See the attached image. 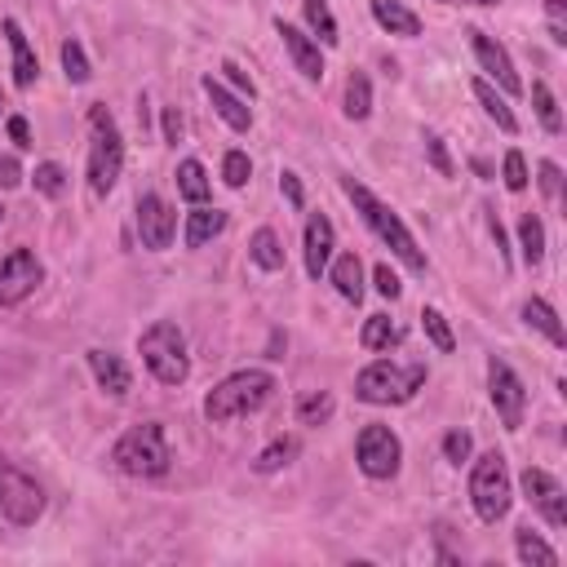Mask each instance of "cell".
<instances>
[{"mask_svg": "<svg viewBox=\"0 0 567 567\" xmlns=\"http://www.w3.org/2000/svg\"><path fill=\"white\" fill-rule=\"evenodd\" d=\"M342 191H347V200L355 204V213L364 217V226L368 231L408 267V271H417V275H426V253L417 249V240H412V231L404 226V217L386 204V200H377L364 182H355V178H342Z\"/></svg>", "mask_w": 567, "mask_h": 567, "instance_id": "cell-1", "label": "cell"}, {"mask_svg": "<svg viewBox=\"0 0 567 567\" xmlns=\"http://www.w3.org/2000/svg\"><path fill=\"white\" fill-rule=\"evenodd\" d=\"M111 466L129 479H165L173 466V452H169V434L160 421H143L134 430H125L111 447Z\"/></svg>", "mask_w": 567, "mask_h": 567, "instance_id": "cell-2", "label": "cell"}, {"mask_svg": "<svg viewBox=\"0 0 567 567\" xmlns=\"http://www.w3.org/2000/svg\"><path fill=\"white\" fill-rule=\"evenodd\" d=\"M89 195L93 200H106L121 182V169H125V138L111 121L106 102H93L89 106Z\"/></svg>", "mask_w": 567, "mask_h": 567, "instance_id": "cell-3", "label": "cell"}, {"mask_svg": "<svg viewBox=\"0 0 567 567\" xmlns=\"http://www.w3.org/2000/svg\"><path fill=\"white\" fill-rule=\"evenodd\" d=\"M275 395V377L262 373V368H245V373H231L226 382H217L204 399V417L213 426H226V421H236V417H249L258 408H267Z\"/></svg>", "mask_w": 567, "mask_h": 567, "instance_id": "cell-4", "label": "cell"}, {"mask_svg": "<svg viewBox=\"0 0 567 567\" xmlns=\"http://www.w3.org/2000/svg\"><path fill=\"white\" fill-rule=\"evenodd\" d=\"M138 355L147 364V373L160 386H182L191 377V355H186V337L173 319H156L143 337H138Z\"/></svg>", "mask_w": 567, "mask_h": 567, "instance_id": "cell-5", "label": "cell"}, {"mask_svg": "<svg viewBox=\"0 0 567 567\" xmlns=\"http://www.w3.org/2000/svg\"><path fill=\"white\" fill-rule=\"evenodd\" d=\"M426 364H390V360H377L368 364L360 377H355V399L364 404H377V408H390V404H408L421 386H426Z\"/></svg>", "mask_w": 567, "mask_h": 567, "instance_id": "cell-6", "label": "cell"}, {"mask_svg": "<svg viewBox=\"0 0 567 567\" xmlns=\"http://www.w3.org/2000/svg\"><path fill=\"white\" fill-rule=\"evenodd\" d=\"M470 501H475V514L484 523H501L510 514V501H514V488H510V466L501 452H484L470 470Z\"/></svg>", "mask_w": 567, "mask_h": 567, "instance_id": "cell-7", "label": "cell"}, {"mask_svg": "<svg viewBox=\"0 0 567 567\" xmlns=\"http://www.w3.org/2000/svg\"><path fill=\"white\" fill-rule=\"evenodd\" d=\"M0 514L14 528H32L45 514V488L10 457H0Z\"/></svg>", "mask_w": 567, "mask_h": 567, "instance_id": "cell-8", "label": "cell"}, {"mask_svg": "<svg viewBox=\"0 0 567 567\" xmlns=\"http://www.w3.org/2000/svg\"><path fill=\"white\" fill-rule=\"evenodd\" d=\"M355 462L368 479H395L404 462V443L390 426H364L355 439Z\"/></svg>", "mask_w": 567, "mask_h": 567, "instance_id": "cell-9", "label": "cell"}, {"mask_svg": "<svg viewBox=\"0 0 567 567\" xmlns=\"http://www.w3.org/2000/svg\"><path fill=\"white\" fill-rule=\"evenodd\" d=\"M45 284V267L32 249H10L0 258V306H19Z\"/></svg>", "mask_w": 567, "mask_h": 567, "instance_id": "cell-10", "label": "cell"}, {"mask_svg": "<svg viewBox=\"0 0 567 567\" xmlns=\"http://www.w3.org/2000/svg\"><path fill=\"white\" fill-rule=\"evenodd\" d=\"M488 395H492V408L501 417L506 430H519L523 426V412H528V390L519 382V373L506 364V360H488Z\"/></svg>", "mask_w": 567, "mask_h": 567, "instance_id": "cell-11", "label": "cell"}, {"mask_svg": "<svg viewBox=\"0 0 567 567\" xmlns=\"http://www.w3.org/2000/svg\"><path fill=\"white\" fill-rule=\"evenodd\" d=\"M466 36H470V49H475L479 67L488 71V84H497L506 98H519V93H523V80H519V67H514L510 49H506L501 41H492L488 32H479V27H470Z\"/></svg>", "mask_w": 567, "mask_h": 567, "instance_id": "cell-12", "label": "cell"}, {"mask_svg": "<svg viewBox=\"0 0 567 567\" xmlns=\"http://www.w3.org/2000/svg\"><path fill=\"white\" fill-rule=\"evenodd\" d=\"M138 236H143V249H147V253H165V249L173 245V236H178V213L169 208L165 195H156V191L138 195Z\"/></svg>", "mask_w": 567, "mask_h": 567, "instance_id": "cell-13", "label": "cell"}, {"mask_svg": "<svg viewBox=\"0 0 567 567\" xmlns=\"http://www.w3.org/2000/svg\"><path fill=\"white\" fill-rule=\"evenodd\" d=\"M519 484H523L528 506H532V510H536L554 532H563V528H567V492H563V484H558L554 475L536 470V466H528Z\"/></svg>", "mask_w": 567, "mask_h": 567, "instance_id": "cell-14", "label": "cell"}, {"mask_svg": "<svg viewBox=\"0 0 567 567\" xmlns=\"http://www.w3.org/2000/svg\"><path fill=\"white\" fill-rule=\"evenodd\" d=\"M275 32H280V41H284V49H288V58H293V67L310 80V84H319L324 80V54H319V41H310L302 27H293V23H275Z\"/></svg>", "mask_w": 567, "mask_h": 567, "instance_id": "cell-15", "label": "cell"}, {"mask_svg": "<svg viewBox=\"0 0 567 567\" xmlns=\"http://www.w3.org/2000/svg\"><path fill=\"white\" fill-rule=\"evenodd\" d=\"M84 360H89V373H93V382L111 395V399H125L129 390H134V373H129V364L121 360V355H111V351H84Z\"/></svg>", "mask_w": 567, "mask_h": 567, "instance_id": "cell-16", "label": "cell"}, {"mask_svg": "<svg viewBox=\"0 0 567 567\" xmlns=\"http://www.w3.org/2000/svg\"><path fill=\"white\" fill-rule=\"evenodd\" d=\"M332 245H337V231H332V222L324 213H310L306 217V275L319 280L332 262Z\"/></svg>", "mask_w": 567, "mask_h": 567, "instance_id": "cell-17", "label": "cell"}, {"mask_svg": "<svg viewBox=\"0 0 567 567\" xmlns=\"http://www.w3.org/2000/svg\"><path fill=\"white\" fill-rule=\"evenodd\" d=\"M204 93H208L213 111H217V116H222L226 125H231L236 134H249V125H253V111L245 106V98H240V93H231V89H226L222 80H213V76H204Z\"/></svg>", "mask_w": 567, "mask_h": 567, "instance_id": "cell-18", "label": "cell"}, {"mask_svg": "<svg viewBox=\"0 0 567 567\" xmlns=\"http://www.w3.org/2000/svg\"><path fill=\"white\" fill-rule=\"evenodd\" d=\"M0 27H5V36H10V58H14V84H19V89H32V84H36V76H41V58H36V49L27 45V36H23V27H19L14 19H5Z\"/></svg>", "mask_w": 567, "mask_h": 567, "instance_id": "cell-19", "label": "cell"}, {"mask_svg": "<svg viewBox=\"0 0 567 567\" xmlns=\"http://www.w3.org/2000/svg\"><path fill=\"white\" fill-rule=\"evenodd\" d=\"M222 231H226V208L195 204V213H186L182 240H186V249H204V245H208V240H217Z\"/></svg>", "mask_w": 567, "mask_h": 567, "instance_id": "cell-20", "label": "cell"}, {"mask_svg": "<svg viewBox=\"0 0 567 567\" xmlns=\"http://www.w3.org/2000/svg\"><path fill=\"white\" fill-rule=\"evenodd\" d=\"M324 275L332 280V288L342 293L347 302H355V306L364 302V267H360V258H355V253H342V258H332Z\"/></svg>", "mask_w": 567, "mask_h": 567, "instance_id": "cell-21", "label": "cell"}, {"mask_svg": "<svg viewBox=\"0 0 567 567\" xmlns=\"http://www.w3.org/2000/svg\"><path fill=\"white\" fill-rule=\"evenodd\" d=\"M373 19H377V27L382 32H390V36H421V19L412 14V10H404L399 0H373Z\"/></svg>", "mask_w": 567, "mask_h": 567, "instance_id": "cell-22", "label": "cell"}, {"mask_svg": "<svg viewBox=\"0 0 567 567\" xmlns=\"http://www.w3.org/2000/svg\"><path fill=\"white\" fill-rule=\"evenodd\" d=\"M470 89H475V98H479V106L488 111V121H497V129L514 138V134H519V116H514V111H510V102H506V93H497V84H488V80H475Z\"/></svg>", "mask_w": 567, "mask_h": 567, "instance_id": "cell-23", "label": "cell"}, {"mask_svg": "<svg viewBox=\"0 0 567 567\" xmlns=\"http://www.w3.org/2000/svg\"><path fill=\"white\" fill-rule=\"evenodd\" d=\"M297 452H302V439H297V434H280V439H271V443L258 452L253 470H258V475H275V470H284V466L297 462Z\"/></svg>", "mask_w": 567, "mask_h": 567, "instance_id": "cell-24", "label": "cell"}, {"mask_svg": "<svg viewBox=\"0 0 567 567\" xmlns=\"http://www.w3.org/2000/svg\"><path fill=\"white\" fill-rule=\"evenodd\" d=\"M404 342V324H395L390 315H368L364 319V332H360V347L364 351H390Z\"/></svg>", "mask_w": 567, "mask_h": 567, "instance_id": "cell-25", "label": "cell"}, {"mask_svg": "<svg viewBox=\"0 0 567 567\" xmlns=\"http://www.w3.org/2000/svg\"><path fill=\"white\" fill-rule=\"evenodd\" d=\"M523 319H528V328H536L549 347H563L567 342V332H563V324H558V315H554V306L549 302H541V297H532L528 306H523Z\"/></svg>", "mask_w": 567, "mask_h": 567, "instance_id": "cell-26", "label": "cell"}, {"mask_svg": "<svg viewBox=\"0 0 567 567\" xmlns=\"http://www.w3.org/2000/svg\"><path fill=\"white\" fill-rule=\"evenodd\" d=\"M178 195L191 200V204H208L213 182H208V173H204L200 160H182V165H178Z\"/></svg>", "mask_w": 567, "mask_h": 567, "instance_id": "cell-27", "label": "cell"}, {"mask_svg": "<svg viewBox=\"0 0 567 567\" xmlns=\"http://www.w3.org/2000/svg\"><path fill=\"white\" fill-rule=\"evenodd\" d=\"M249 258L262 267V271H284V245L271 226H258L253 231V245H249Z\"/></svg>", "mask_w": 567, "mask_h": 567, "instance_id": "cell-28", "label": "cell"}, {"mask_svg": "<svg viewBox=\"0 0 567 567\" xmlns=\"http://www.w3.org/2000/svg\"><path fill=\"white\" fill-rule=\"evenodd\" d=\"M302 14H306V27L319 36V45H337L342 32H337V19L328 10V0H302Z\"/></svg>", "mask_w": 567, "mask_h": 567, "instance_id": "cell-29", "label": "cell"}, {"mask_svg": "<svg viewBox=\"0 0 567 567\" xmlns=\"http://www.w3.org/2000/svg\"><path fill=\"white\" fill-rule=\"evenodd\" d=\"M519 249H523V262L528 267H541V258H545V226H541L536 213H523L519 217Z\"/></svg>", "mask_w": 567, "mask_h": 567, "instance_id": "cell-30", "label": "cell"}, {"mask_svg": "<svg viewBox=\"0 0 567 567\" xmlns=\"http://www.w3.org/2000/svg\"><path fill=\"white\" fill-rule=\"evenodd\" d=\"M514 549H519V558H523L528 567H532V563H536V567H558V549H549L532 528H519V532H514Z\"/></svg>", "mask_w": 567, "mask_h": 567, "instance_id": "cell-31", "label": "cell"}, {"mask_svg": "<svg viewBox=\"0 0 567 567\" xmlns=\"http://www.w3.org/2000/svg\"><path fill=\"white\" fill-rule=\"evenodd\" d=\"M347 116L351 121H368L373 116V80L364 71H351V80H347Z\"/></svg>", "mask_w": 567, "mask_h": 567, "instance_id": "cell-32", "label": "cell"}, {"mask_svg": "<svg viewBox=\"0 0 567 567\" xmlns=\"http://www.w3.org/2000/svg\"><path fill=\"white\" fill-rule=\"evenodd\" d=\"M332 412H337V404H332L328 390H310V395L297 399V421H302V426H324Z\"/></svg>", "mask_w": 567, "mask_h": 567, "instance_id": "cell-33", "label": "cell"}, {"mask_svg": "<svg viewBox=\"0 0 567 567\" xmlns=\"http://www.w3.org/2000/svg\"><path fill=\"white\" fill-rule=\"evenodd\" d=\"M421 328H426V337L434 342V351H439V355H452V351H457V337H452L447 319H443L434 306H426V310H421Z\"/></svg>", "mask_w": 567, "mask_h": 567, "instance_id": "cell-34", "label": "cell"}, {"mask_svg": "<svg viewBox=\"0 0 567 567\" xmlns=\"http://www.w3.org/2000/svg\"><path fill=\"white\" fill-rule=\"evenodd\" d=\"M532 106H536V116H541L545 134H563L558 102H554V93H549V84H545V80H532Z\"/></svg>", "mask_w": 567, "mask_h": 567, "instance_id": "cell-35", "label": "cell"}, {"mask_svg": "<svg viewBox=\"0 0 567 567\" xmlns=\"http://www.w3.org/2000/svg\"><path fill=\"white\" fill-rule=\"evenodd\" d=\"M63 71H67V80L71 84H89L93 80V67H89V54H84V45L71 36V41H63Z\"/></svg>", "mask_w": 567, "mask_h": 567, "instance_id": "cell-36", "label": "cell"}, {"mask_svg": "<svg viewBox=\"0 0 567 567\" xmlns=\"http://www.w3.org/2000/svg\"><path fill=\"white\" fill-rule=\"evenodd\" d=\"M32 182H36V191H41V195L58 200V195L67 191V169H63V165H54V160H45V165H36Z\"/></svg>", "mask_w": 567, "mask_h": 567, "instance_id": "cell-37", "label": "cell"}, {"mask_svg": "<svg viewBox=\"0 0 567 567\" xmlns=\"http://www.w3.org/2000/svg\"><path fill=\"white\" fill-rule=\"evenodd\" d=\"M222 178H226V186H231V191H240V186L253 178L249 156H245V151H226V160H222Z\"/></svg>", "mask_w": 567, "mask_h": 567, "instance_id": "cell-38", "label": "cell"}, {"mask_svg": "<svg viewBox=\"0 0 567 567\" xmlns=\"http://www.w3.org/2000/svg\"><path fill=\"white\" fill-rule=\"evenodd\" d=\"M501 178H506V191H528V160L523 151H506V165H501Z\"/></svg>", "mask_w": 567, "mask_h": 567, "instance_id": "cell-39", "label": "cell"}, {"mask_svg": "<svg viewBox=\"0 0 567 567\" xmlns=\"http://www.w3.org/2000/svg\"><path fill=\"white\" fill-rule=\"evenodd\" d=\"M470 447H475V443H470V434H466V430H447V434H443V457H447L452 466L470 462Z\"/></svg>", "mask_w": 567, "mask_h": 567, "instance_id": "cell-40", "label": "cell"}, {"mask_svg": "<svg viewBox=\"0 0 567 567\" xmlns=\"http://www.w3.org/2000/svg\"><path fill=\"white\" fill-rule=\"evenodd\" d=\"M545 19H549L554 45H567V0H545Z\"/></svg>", "mask_w": 567, "mask_h": 567, "instance_id": "cell-41", "label": "cell"}, {"mask_svg": "<svg viewBox=\"0 0 567 567\" xmlns=\"http://www.w3.org/2000/svg\"><path fill=\"white\" fill-rule=\"evenodd\" d=\"M426 156H430V165H434L443 178L457 173V169H452V160H447V151H443V138H439V134H426Z\"/></svg>", "mask_w": 567, "mask_h": 567, "instance_id": "cell-42", "label": "cell"}, {"mask_svg": "<svg viewBox=\"0 0 567 567\" xmlns=\"http://www.w3.org/2000/svg\"><path fill=\"white\" fill-rule=\"evenodd\" d=\"M373 280H377V293H382L386 302H395V297L404 293V284H399V275L390 271V262H382V267L373 271Z\"/></svg>", "mask_w": 567, "mask_h": 567, "instance_id": "cell-43", "label": "cell"}, {"mask_svg": "<svg viewBox=\"0 0 567 567\" xmlns=\"http://www.w3.org/2000/svg\"><path fill=\"white\" fill-rule=\"evenodd\" d=\"M541 191H545L549 200H558V195H563V169H558L554 160H545V165H541Z\"/></svg>", "mask_w": 567, "mask_h": 567, "instance_id": "cell-44", "label": "cell"}, {"mask_svg": "<svg viewBox=\"0 0 567 567\" xmlns=\"http://www.w3.org/2000/svg\"><path fill=\"white\" fill-rule=\"evenodd\" d=\"M23 182V165L19 156H0V191H14Z\"/></svg>", "mask_w": 567, "mask_h": 567, "instance_id": "cell-45", "label": "cell"}, {"mask_svg": "<svg viewBox=\"0 0 567 567\" xmlns=\"http://www.w3.org/2000/svg\"><path fill=\"white\" fill-rule=\"evenodd\" d=\"M222 76H226V80H231V84H236L240 93H249V98L258 93V89H253V80H249V71H240L236 63H222Z\"/></svg>", "mask_w": 567, "mask_h": 567, "instance_id": "cell-46", "label": "cell"}, {"mask_svg": "<svg viewBox=\"0 0 567 567\" xmlns=\"http://www.w3.org/2000/svg\"><path fill=\"white\" fill-rule=\"evenodd\" d=\"M280 191L288 195V204H293V208H302V204H306V191H302L297 173H280Z\"/></svg>", "mask_w": 567, "mask_h": 567, "instance_id": "cell-47", "label": "cell"}, {"mask_svg": "<svg viewBox=\"0 0 567 567\" xmlns=\"http://www.w3.org/2000/svg\"><path fill=\"white\" fill-rule=\"evenodd\" d=\"M160 125H165V143H178L182 138V111L178 106H165V121Z\"/></svg>", "mask_w": 567, "mask_h": 567, "instance_id": "cell-48", "label": "cell"}, {"mask_svg": "<svg viewBox=\"0 0 567 567\" xmlns=\"http://www.w3.org/2000/svg\"><path fill=\"white\" fill-rule=\"evenodd\" d=\"M10 138H14V147H19V151H27V147H32V129H27V121H23V116H10Z\"/></svg>", "mask_w": 567, "mask_h": 567, "instance_id": "cell-49", "label": "cell"}, {"mask_svg": "<svg viewBox=\"0 0 567 567\" xmlns=\"http://www.w3.org/2000/svg\"><path fill=\"white\" fill-rule=\"evenodd\" d=\"M439 5H475V10H492L501 0H439Z\"/></svg>", "mask_w": 567, "mask_h": 567, "instance_id": "cell-50", "label": "cell"}, {"mask_svg": "<svg viewBox=\"0 0 567 567\" xmlns=\"http://www.w3.org/2000/svg\"><path fill=\"white\" fill-rule=\"evenodd\" d=\"M0 217H5V208H0Z\"/></svg>", "mask_w": 567, "mask_h": 567, "instance_id": "cell-51", "label": "cell"}, {"mask_svg": "<svg viewBox=\"0 0 567 567\" xmlns=\"http://www.w3.org/2000/svg\"><path fill=\"white\" fill-rule=\"evenodd\" d=\"M0 106H5V98H0Z\"/></svg>", "mask_w": 567, "mask_h": 567, "instance_id": "cell-52", "label": "cell"}]
</instances>
